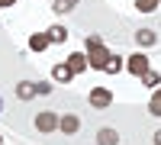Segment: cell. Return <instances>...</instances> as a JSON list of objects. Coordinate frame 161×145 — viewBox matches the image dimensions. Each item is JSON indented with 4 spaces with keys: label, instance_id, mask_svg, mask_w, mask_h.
I'll list each match as a JSON object with an SVG mask.
<instances>
[{
    "label": "cell",
    "instance_id": "obj_1",
    "mask_svg": "<svg viewBox=\"0 0 161 145\" xmlns=\"http://www.w3.org/2000/svg\"><path fill=\"white\" fill-rule=\"evenodd\" d=\"M84 52H87L90 68H97V71H103V68H106V61H110V55H113V52L103 45V39H100V36H87V39H84Z\"/></svg>",
    "mask_w": 161,
    "mask_h": 145
},
{
    "label": "cell",
    "instance_id": "obj_2",
    "mask_svg": "<svg viewBox=\"0 0 161 145\" xmlns=\"http://www.w3.org/2000/svg\"><path fill=\"white\" fill-rule=\"evenodd\" d=\"M58 120H61L58 113H52V110H42V113L36 116V129H39L42 136H48V132H58Z\"/></svg>",
    "mask_w": 161,
    "mask_h": 145
},
{
    "label": "cell",
    "instance_id": "obj_3",
    "mask_svg": "<svg viewBox=\"0 0 161 145\" xmlns=\"http://www.w3.org/2000/svg\"><path fill=\"white\" fill-rule=\"evenodd\" d=\"M148 68H152V64H148V55H145V52H136V55L126 58V71H129L132 77H142Z\"/></svg>",
    "mask_w": 161,
    "mask_h": 145
},
{
    "label": "cell",
    "instance_id": "obj_4",
    "mask_svg": "<svg viewBox=\"0 0 161 145\" xmlns=\"http://www.w3.org/2000/svg\"><path fill=\"white\" fill-rule=\"evenodd\" d=\"M87 100H90L93 110H106V107L113 103V90H110V87H93L90 94H87Z\"/></svg>",
    "mask_w": 161,
    "mask_h": 145
},
{
    "label": "cell",
    "instance_id": "obj_5",
    "mask_svg": "<svg viewBox=\"0 0 161 145\" xmlns=\"http://www.w3.org/2000/svg\"><path fill=\"white\" fill-rule=\"evenodd\" d=\"M68 68H71L74 74L87 71V68H90V61H87V52H71V55H68Z\"/></svg>",
    "mask_w": 161,
    "mask_h": 145
},
{
    "label": "cell",
    "instance_id": "obj_6",
    "mask_svg": "<svg viewBox=\"0 0 161 145\" xmlns=\"http://www.w3.org/2000/svg\"><path fill=\"white\" fill-rule=\"evenodd\" d=\"M77 129H80V120H77L74 113H64L61 120H58V132H64V136H74Z\"/></svg>",
    "mask_w": 161,
    "mask_h": 145
},
{
    "label": "cell",
    "instance_id": "obj_7",
    "mask_svg": "<svg viewBox=\"0 0 161 145\" xmlns=\"http://www.w3.org/2000/svg\"><path fill=\"white\" fill-rule=\"evenodd\" d=\"M136 42L142 48H152V45H158V32L148 29V26H145V29H136Z\"/></svg>",
    "mask_w": 161,
    "mask_h": 145
},
{
    "label": "cell",
    "instance_id": "obj_8",
    "mask_svg": "<svg viewBox=\"0 0 161 145\" xmlns=\"http://www.w3.org/2000/svg\"><path fill=\"white\" fill-rule=\"evenodd\" d=\"M52 77H55L58 84H68L71 77H74V71L68 68V61H61V64H55V68H52Z\"/></svg>",
    "mask_w": 161,
    "mask_h": 145
},
{
    "label": "cell",
    "instance_id": "obj_9",
    "mask_svg": "<svg viewBox=\"0 0 161 145\" xmlns=\"http://www.w3.org/2000/svg\"><path fill=\"white\" fill-rule=\"evenodd\" d=\"M48 45H52V42H48V32H32V36H29V48H32V52H45Z\"/></svg>",
    "mask_w": 161,
    "mask_h": 145
},
{
    "label": "cell",
    "instance_id": "obj_10",
    "mask_svg": "<svg viewBox=\"0 0 161 145\" xmlns=\"http://www.w3.org/2000/svg\"><path fill=\"white\" fill-rule=\"evenodd\" d=\"M139 81H142L145 87H152V90H155V87H161V71H155V68H148V71H145V74L139 77Z\"/></svg>",
    "mask_w": 161,
    "mask_h": 145
},
{
    "label": "cell",
    "instance_id": "obj_11",
    "mask_svg": "<svg viewBox=\"0 0 161 145\" xmlns=\"http://www.w3.org/2000/svg\"><path fill=\"white\" fill-rule=\"evenodd\" d=\"M45 32H48V42H58V45L68 39V29H64V26H58V23H55V26H48Z\"/></svg>",
    "mask_w": 161,
    "mask_h": 145
},
{
    "label": "cell",
    "instance_id": "obj_12",
    "mask_svg": "<svg viewBox=\"0 0 161 145\" xmlns=\"http://www.w3.org/2000/svg\"><path fill=\"white\" fill-rule=\"evenodd\" d=\"M106 74H119V71H126V58H119V55H110V61H106Z\"/></svg>",
    "mask_w": 161,
    "mask_h": 145
},
{
    "label": "cell",
    "instance_id": "obj_13",
    "mask_svg": "<svg viewBox=\"0 0 161 145\" xmlns=\"http://www.w3.org/2000/svg\"><path fill=\"white\" fill-rule=\"evenodd\" d=\"M16 97H19V100H32V97H36L32 81H19V84H16Z\"/></svg>",
    "mask_w": 161,
    "mask_h": 145
},
{
    "label": "cell",
    "instance_id": "obj_14",
    "mask_svg": "<svg viewBox=\"0 0 161 145\" xmlns=\"http://www.w3.org/2000/svg\"><path fill=\"white\" fill-rule=\"evenodd\" d=\"M97 145H119V132H116V129H100Z\"/></svg>",
    "mask_w": 161,
    "mask_h": 145
},
{
    "label": "cell",
    "instance_id": "obj_15",
    "mask_svg": "<svg viewBox=\"0 0 161 145\" xmlns=\"http://www.w3.org/2000/svg\"><path fill=\"white\" fill-rule=\"evenodd\" d=\"M148 113L152 116H161V87L152 90V100H148Z\"/></svg>",
    "mask_w": 161,
    "mask_h": 145
},
{
    "label": "cell",
    "instance_id": "obj_16",
    "mask_svg": "<svg viewBox=\"0 0 161 145\" xmlns=\"http://www.w3.org/2000/svg\"><path fill=\"white\" fill-rule=\"evenodd\" d=\"M161 7V0H136V10L139 13H155Z\"/></svg>",
    "mask_w": 161,
    "mask_h": 145
},
{
    "label": "cell",
    "instance_id": "obj_17",
    "mask_svg": "<svg viewBox=\"0 0 161 145\" xmlns=\"http://www.w3.org/2000/svg\"><path fill=\"white\" fill-rule=\"evenodd\" d=\"M77 3H80V0H55V7H52V10H55V13H71Z\"/></svg>",
    "mask_w": 161,
    "mask_h": 145
},
{
    "label": "cell",
    "instance_id": "obj_18",
    "mask_svg": "<svg viewBox=\"0 0 161 145\" xmlns=\"http://www.w3.org/2000/svg\"><path fill=\"white\" fill-rule=\"evenodd\" d=\"M32 87H36V94H39V97L52 94V84H45V81H32Z\"/></svg>",
    "mask_w": 161,
    "mask_h": 145
},
{
    "label": "cell",
    "instance_id": "obj_19",
    "mask_svg": "<svg viewBox=\"0 0 161 145\" xmlns=\"http://www.w3.org/2000/svg\"><path fill=\"white\" fill-rule=\"evenodd\" d=\"M13 3H16V0H0V7H13Z\"/></svg>",
    "mask_w": 161,
    "mask_h": 145
},
{
    "label": "cell",
    "instance_id": "obj_20",
    "mask_svg": "<svg viewBox=\"0 0 161 145\" xmlns=\"http://www.w3.org/2000/svg\"><path fill=\"white\" fill-rule=\"evenodd\" d=\"M155 145H161V129H158V132H155Z\"/></svg>",
    "mask_w": 161,
    "mask_h": 145
},
{
    "label": "cell",
    "instance_id": "obj_21",
    "mask_svg": "<svg viewBox=\"0 0 161 145\" xmlns=\"http://www.w3.org/2000/svg\"><path fill=\"white\" fill-rule=\"evenodd\" d=\"M0 113H3V97H0Z\"/></svg>",
    "mask_w": 161,
    "mask_h": 145
}]
</instances>
